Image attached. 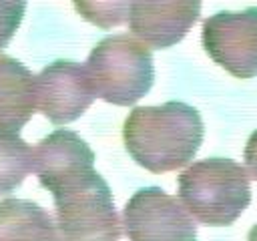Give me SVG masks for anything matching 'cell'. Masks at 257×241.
Returning a JSON list of instances; mask_svg holds the SVG:
<instances>
[{
  "label": "cell",
  "mask_w": 257,
  "mask_h": 241,
  "mask_svg": "<svg viewBox=\"0 0 257 241\" xmlns=\"http://www.w3.org/2000/svg\"><path fill=\"white\" fill-rule=\"evenodd\" d=\"M203 118L187 102L135 106L122 127V139L137 165L151 173L185 167L203 143Z\"/></svg>",
  "instance_id": "6da1fadb"
},
{
  "label": "cell",
  "mask_w": 257,
  "mask_h": 241,
  "mask_svg": "<svg viewBox=\"0 0 257 241\" xmlns=\"http://www.w3.org/2000/svg\"><path fill=\"white\" fill-rule=\"evenodd\" d=\"M179 201L203 225H231L251 203L249 173L231 159H203L179 179Z\"/></svg>",
  "instance_id": "7a4b0ae2"
},
{
  "label": "cell",
  "mask_w": 257,
  "mask_h": 241,
  "mask_svg": "<svg viewBox=\"0 0 257 241\" xmlns=\"http://www.w3.org/2000/svg\"><path fill=\"white\" fill-rule=\"evenodd\" d=\"M84 68L94 94L118 106L135 104L155 82L151 50L128 34H110L96 42Z\"/></svg>",
  "instance_id": "3957f363"
},
{
  "label": "cell",
  "mask_w": 257,
  "mask_h": 241,
  "mask_svg": "<svg viewBox=\"0 0 257 241\" xmlns=\"http://www.w3.org/2000/svg\"><path fill=\"white\" fill-rule=\"evenodd\" d=\"M52 197L62 241H118L122 227L112 193L96 171L68 183Z\"/></svg>",
  "instance_id": "277c9868"
},
{
  "label": "cell",
  "mask_w": 257,
  "mask_h": 241,
  "mask_svg": "<svg viewBox=\"0 0 257 241\" xmlns=\"http://www.w3.org/2000/svg\"><path fill=\"white\" fill-rule=\"evenodd\" d=\"M128 241H197V225L185 205L161 187L139 189L122 209Z\"/></svg>",
  "instance_id": "5b68a950"
},
{
  "label": "cell",
  "mask_w": 257,
  "mask_h": 241,
  "mask_svg": "<svg viewBox=\"0 0 257 241\" xmlns=\"http://www.w3.org/2000/svg\"><path fill=\"white\" fill-rule=\"evenodd\" d=\"M201 40L207 54L233 76H257V6L209 16Z\"/></svg>",
  "instance_id": "8992f818"
},
{
  "label": "cell",
  "mask_w": 257,
  "mask_h": 241,
  "mask_svg": "<svg viewBox=\"0 0 257 241\" xmlns=\"http://www.w3.org/2000/svg\"><path fill=\"white\" fill-rule=\"evenodd\" d=\"M94 98L88 72L78 62L56 60L36 76V108L52 125L76 120Z\"/></svg>",
  "instance_id": "52a82bcc"
},
{
  "label": "cell",
  "mask_w": 257,
  "mask_h": 241,
  "mask_svg": "<svg viewBox=\"0 0 257 241\" xmlns=\"http://www.w3.org/2000/svg\"><path fill=\"white\" fill-rule=\"evenodd\" d=\"M94 153L72 131L58 129L34 147V173L52 195L68 183L92 173Z\"/></svg>",
  "instance_id": "ba28073f"
},
{
  "label": "cell",
  "mask_w": 257,
  "mask_h": 241,
  "mask_svg": "<svg viewBox=\"0 0 257 241\" xmlns=\"http://www.w3.org/2000/svg\"><path fill=\"white\" fill-rule=\"evenodd\" d=\"M201 2H131L128 28L133 36L151 48L177 44L197 22Z\"/></svg>",
  "instance_id": "9c48e42d"
},
{
  "label": "cell",
  "mask_w": 257,
  "mask_h": 241,
  "mask_svg": "<svg viewBox=\"0 0 257 241\" xmlns=\"http://www.w3.org/2000/svg\"><path fill=\"white\" fill-rule=\"evenodd\" d=\"M36 108V76L12 56L0 54V137L18 135Z\"/></svg>",
  "instance_id": "30bf717a"
},
{
  "label": "cell",
  "mask_w": 257,
  "mask_h": 241,
  "mask_svg": "<svg viewBox=\"0 0 257 241\" xmlns=\"http://www.w3.org/2000/svg\"><path fill=\"white\" fill-rule=\"evenodd\" d=\"M0 241H62L52 215L26 199L0 201Z\"/></svg>",
  "instance_id": "8fae6325"
},
{
  "label": "cell",
  "mask_w": 257,
  "mask_h": 241,
  "mask_svg": "<svg viewBox=\"0 0 257 241\" xmlns=\"http://www.w3.org/2000/svg\"><path fill=\"white\" fill-rule=\"evenodd\" d=\"M34 171V149L18 135L0 137V195L12 193Z\"/></svg>",
  "instance_id": "7c38bea8"
},
{
  "label": "cell",
  "mask_w": 257,
  "mask_h": 241,
  "mask_svg": "<svg viewBox=\"0 0 257 241\" xmlns=\"http://www.w3.org/2000/svg\"><path fill=\"white\" fill-rule=\"evenodd\" d=\"M80 16L100 28L116 26L128 20L131 2H74Z\"/></svg>",
  "instance_id": "4fadbf2b"
},
{
  "label": "cell",
  "mask_w": 257,
  "mask_h": 241,
  "mask_svg": "<svg viewBox=\"0 0 257 241\" xmlns=\"http://www.w3.org/2000/svg\"><path fill=\"white\" fill-rule=\"evenodd\" d=\"M24 10L26 2H0V50L10 42V38L18 30Z\"/></svg>",
  "instance_id": "5bb4252c"
},
{
  "label": "cell",
  "mask_w": 257,
  "mask_h": 241,
  "mask_svg": "<svg viewBox=\"0 0 257 241\" xmlns=\"http://www.w3.org/2000/svg\"><path fill=\"white\" fill-rule=\"evenodd\" d=\"M243 157H245V163H247V169H249L251 177L257 179V131L247 139Z\"/></svg>",
  "instance_id": "9a60e30c"
},
{
  "label": "cell",
  "mask_w": 257,
  "mask_h": 241,
  "mask_svg": "<svg viewBox=\"0 0 257 241\" xmlns=\"http://www.w3.org/2000/svg\"><path fill=\"white\" fill-rule=\"evenodd\" d=\"M247 241H257V225L249 231V235H247Z\"/></svg>",
  "instance_id": "2e32d148"
}]
</instances>
